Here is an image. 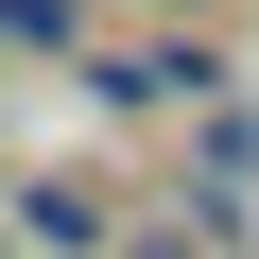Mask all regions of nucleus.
Masks as SVG:
<instances>
[{"instance_id":"f257e3e1","label":"nucleus","mask_w":259,"mask_h":259,"mask_svg":"<svg viewBox=\"0 0 259 259\" xmlns=\"http://www.w3.org/2000/svg\"><path fill=\"white\" fill-rule=\"evenodd\" d=\"M18 242H35V259H104V242H121V207H104L87 173H35V190H18Z\"/></svg>"},{"instance_id":"f03ea898","label":"nucleus","mask_w":259,"mask_h":259,"mask_svg":"<svg viewBox=\"0 0 259 259\" xmlns=\"http://www.w3.org/2000/svg\"><path fill=\"white\" fill-rule=\"evenodd\" d=\"M0 52H69V0H0Z\"/></svg>"},{"instance_id":"7ed1b4c3","label":"nucleus","mask_w":259,"mask_h":259,"mask_svg":"<svg viewBox=\"0 0 259 259\" xmlns=\"http://www.w3.org/2000/svg\"><path fill=\"white\" fill-rule=\"evenodd\" d=\"M156 18H207V0H156Z\"/></svg>"}]
</instances>
